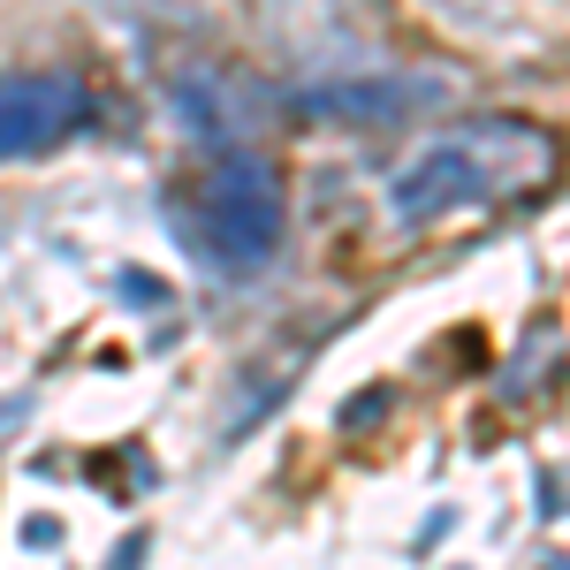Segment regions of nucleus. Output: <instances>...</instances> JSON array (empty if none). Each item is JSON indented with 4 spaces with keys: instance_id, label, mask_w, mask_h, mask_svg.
<instances>
[{
    "instance_id": "1",
    "label": "nucleus",
    "mask_w": 570,
    "mask_h": 570,
    "mask_svg": "<svg viewBox=\"0 0 570 570\" xmlns=\"http://www.w3.org/2000/svg\"><path fill=\"white\" fill-rule=\"evenodd\" d=\"M540 183H556V145L532 122H456V130L426 137L411 160H395L381 183V214L395 228H434L456 214H487V206H510Z\"/></svg>"
},
{
    "instance_id": "2",
    "label": "nucleus",
    "mask_w": 570,
    "mask_h": 570,
    "mask_svg": "<svg viewBox=\"0 0 570 570\" xmlns=\"http://www.w3.org/2000/svg\"><path fill=\"white\" fill-rule=\"evenodd\" d=\"M206 252L220 266H259L274 244H282V183L266 160L252 153H236V160H220L214 176H206Z\"/></svg>"
},
{
    "instance_id": "3",
    "label": "nucleus",
    "mask_w": 570,
    "mask_h": 570,
    "mask_svg": "<svg viewBox=\"0 0 570 570\" xmlns=\"http://www.w3.org/2000/svg\"><path fill=\"white\" fill-rule=\"evenodd\" d=\"M85 115H91V99L69 77H0V160H23V153H46V145L77 137Z\"/></svg>"
}]
</instances>
